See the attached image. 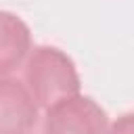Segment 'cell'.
<instances>
[{
  "label": "cell",
  "mask_w": 134,
  "mask_h": 134,
  "mask_svg": "<svg viewBox=\"0 0 134 134\" xmlns=\"http://www.w3.org/2000/svg\"><path fill=\"white\" fill-rule=\"evenodd\" d=\"M38 109L23 82L0 77V134H29L38 121Z\"/></svg>",
  "instance_id": "3957f363"
},
{
  "label": "cell",
  "mask_w": 134,
  "mask_h": 134,
  "mask_svg": "<svg viewBox=\"0 0 134 134\" xmlns=\"http://www.w3.org/2000/svg\"><path fill=\"white\" fill-rule=\"evenodd\" d=\"M107 134H132V115H121L111 128H107Z\"/></svg>",
  "instance_id": "5b68a950"
},
{
  "label": "cell",
  "mask_w": 134,
  "mask_h": 134,
  "mask_svg": "<svg viewBox=\"0 0 134 134\" xmlns=\"http://www.w3.org/2000/svg\"><path fill=\"white\" fill-rule=\"evenodd\" d=\"M105 109L90 96H69L46 109L44 134H107Z\"/></svg>",
  "instance_id": "7a4b0ae2"
},
{
  "label": "cell",
  "mask_w": 134,
  "mask_h": 134,
  "mask_svg": "<svg viewBox=\"0 0 134 134\" xmlns=\"http://www.w3.org/2000/svg\"><path fill=\"white\" fill-rule=\"evenodd\" d=\"M25 86L38 107L80 94V75L73 61L54 46H38L25 59Z\"/></svg>",
  "instance_id": "6da1fadb"
},
{
  "label": "cell",
  "mask_w": 134,
  "mask_h": 134,
  "mask_svg": "<svg viewBox=\"0 0 134 134\" xmlns=\"http://www.w3.org/2000/svg\"><path fill=\"white\" fill-rule=\"evenodd\" d=\"M31 50L29 27L13 13L0 10V77L19 69Z\"/></svg>",
  "instance_id": "277c9868"
}]
</instances>
